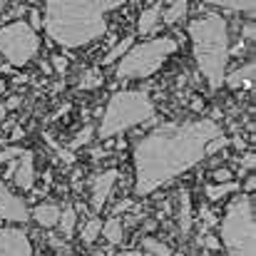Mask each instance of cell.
<instances>
[{"label":"cell","mask_w":256,"mask_h":256,"mask_svg":"<svg viewBox=\"0 0 256 256\" xmlns=\"http://www.w3.org/2000/svg\"><path fill=\"white\" fill-rule=\"evenodd\" d=\"M224 134L214 120L162 124L134 144V192L152 194L206 157V144Z\"/></svg>","instance_id":"1"},{"label":"cell","mask_w":256,"mask_h":256,"mask_svg":"<svg viewBox=\"0 0 256 256\" xmlns=\"http://www.w3.org/2000/svg\"><path fill=\"white\" fill-rule=\"evenodd\" d=\"M122 8L120 0H87V2H45L42 5V28L52 42L62 48H82L102 38L107 30V12Z\"/></svg>","instance_id":"2"},{"label":"cell","mask_w":256,"mask_h":256,"mask_svg":"<svg viewBox=\"0 0 256 256\" xmlns=\"http://www.w3.org/2000/svg\"><path fill=\"white\" fill-rule=\"evenodd\" d=\"M189 38L194 45V60L212 90H219L226 78L229 62V28L219 12L194 18L189 22Z\"/></svg>","instance_id":"3"},{"label":"cell","mask_w":256,"mask_h":256,"mask_svg":"<svg viewBox=\"0 0 256 256\" xmlns=\"http://www.w3.org/2000/svg\"><path fill=\"white\" fill-rule=\"evenodd\" d=\"M154 117V104L147 92H114L104 107V114L100 120V140H110L122 134L130 127H137Z\"/></svg>","instance_id":"4"},{"label":"cell","mask_w":256,"mask_h":256,"mask_svg":"<svg viewBox=\"0 0 256 256\" xmlns=\"http://www.w3.org/2000/svg\"><path fill=\"white\" fill-rule=\"evenodd\" d=\"M222 244L229 256H256L254 199L239 196L222 219Z\"/></svg>","instance_id":"5"},{"label":"cell","mask_w":256,"mask_h":256,"mask_svg":"<svg viewBox=\"0 0 256 256\" xmlns=\"http://www.w3.org/2000/svg\"><path fill=\"white\" fill-rule=\"evenodd\" d=\"M179 42L174 38H154L140 45H132V50L124 52V58H120L117 62V78L120 80H142L154 75L167 58L176 52Z\"/></svg>","instance_id":"6"},{"label":"cell","mask_w":256,"mask_h":256,"mask_svg":"<svg viewBox=\"0 0 256 256\" xmlns=\"http://www.w3.org/2000/svg\"><path fill=\"white\" fill-rule=\"evenodd\" d=\"M40 50V35L30 28V22H10L0 28V55L12 68H25Z\"/></svg>","instance_id":"7"},{"label":"cell","mask_w":256,"mask_h":256,"mask_svg":"<svg viewBox=\"0 0 256 256\" xmlns=\"http://www.w3.org/2000/svg\"><path fill=\"white\" fill-rule=\"evenodd\" d=\"M0 216L5 222H18V224L30 219V212H28L25 202L18 194H12L2 182H0Z\"/></svg>","instance_id":"8"},{"label":"cell","mask_w":256,"mask_h":256,"mask_svg":"<svg viewBox=\"0 0 256 256\" xmlns=\"http://www.w3.org/2000/svg\"><path fill=\"white\" fill-rule=\"evenodd\" d=\"M0 256H32L28 234L20 229H0Z\"/></svg>","instance_id":"9"},{"label":"cell","mask_w":256,"mask_h":256,"mask_svg":"<svg viewBox=\"0 0 256 256\" xmlns=\"http://www.w3.org/2000/svg\"><path fill=\"white\" fill-rule=\"evenodd\" d=\"M8 174L15 179V184L22 192H30L32 184H35V157H32V152L22 150V154L18 160H12V167H10Z\"/></svg>","instance_id":"10"},{"label":"cell","mask_w":256,"mask_h":256,"mask_svg":"<svg viewBox=\"0 0 256 256\" xmlns=\"http://www.w3.org/2000/svg\"><path fill=\"white\" fill-rule=\"evenodd\" d=\"M114 182H117V172L114 170L102 172V174L92 182V209H94V212L104 209V202H107V196L112 194Z\"/></svg>","instance_id":"11"},{"label":"cell","mask_w":256,"mask_h":256,"mask_svg":"<svg viewBox=\"0 0 256 256\" xmlns=\"http://www.w3.org/2000/svg\"><path fill=\"white\" fill-rule=\"evenodd\" d=\"M60 212H62L60 204H55V202H42V204H38V206L32 209V219H35L40 226L52 229V226H58Z\"/></svg>","instance_id":"12"},{"label":"cell","mask_w":256,"mask_h":256,"mask_svg":"<svg viewBox=\"0 0 256 256\" xmlns=\"http://www.w3.org/2000/svg\"><path fill=\"white\" fill-rule=\"evenodd\" d=\"M254 75H256V65L254 62H246V65H242L239 70H234L232 75H226L224 78V82L229 87H254Z\"/></svg>","instance_id":"13"},{"label":"cell","mask_w":256,"mask_h":256,"mask_svg":"<svg viewBox=\"0 0 256 256\" xmlns=\"http://www.w3.org/2000/svg\"><path fill=\"white\" fill-rule=\"evenodd\" d=\"M160 18H162V2H154V5L144 8V10H142V15H140V22H137L140 32H142V35L154 32V30H157V25H160Z\"/></svg>","instance_id":"14"},{"label":"cell","mask_w":256,"mask_h":256,"mask_svg":"<svg viewBox=\"0 0 256 256\" xmlns=\"http://www.w3.org/2000/svg\"><path fill=\"white\" fill-rule=\"evenodd\" d=\"M100 234H104V239H107L110 244H120L122 236H124V232H122V219H120V216H110V219L102 224V232H100Z\"/></svg>","instance_id":"15"},{"label":"cell","mask_w":256,"mask_h":256,"mask_svg":"<svg viewBox=\"0 0 256 256\" xmlns=\"http://www.w3.org/2000/svg\"><path fill=\"white\" fill-rule=\"evenodd\" d=\"M58 226H60V232L70 239V236L75 234V226H78V212H75L72 206L62 209V212H60V219H58Z\"/></svg>","instance_id":"16"},{"label":"cell","mask_w":256,"mask_h":256,"mask_svg":"<svg viewBox=\"0 0 256 256\" xmlns=\"http://www.w3.org/2000/svg\"><path fill=\"white\" fill-rule=\"evenodd\" d=\"M186 10H189V2L176 0V2L167 5V10L162 12V18H164V22H167V25H174V22H179V20L186 15Z\"/></svg>","instance_id":"17"},{"label":"cell","mask_w":256,"mask_h":256,"mask_svg":"<svg viewBox=\"0 0 256 256\" xmlns=\"http://www.w3.org/2000/svg\"><path fill=\"white\" fill-rule=\"evenodd\" d=\"M182 199V209H179V226H182V234H189L192 229V204H189V192H182L179 194Z\"/></svg>","instance_id":"18"},{"label":"cell","mask_w":256,"mask_h":256,"mask_svg":"<svg viewBox=\"0 0 256 256\" xmlns=\"http://www.w3.org/2000/svg\"><path fill=\"white\" fill-rule=\"evenodd\" d=\"M234 189H239V184L232 179V182H224V184H214V186H206V196L212 199V202H219V199H224L226 194H232Z\"/></svg>","instance_id":"19"},{"label":"cell","mask_w":256,"mask_h":256,"mask_svg":"<svg viewBox=\"0 0 256 256\" xmlns=\"http://www.w3.org/2000/svg\"><path fill=\"white\" fill-rule=\"evenodd\" d=\"M100 232H102V222H100L97 216L87 219L85 229H82V242H85L87 246H90V244H94V239L100 236Z\"/></svg>","instance_id":"20"},{"label":"cell","mask_w":256,"mask_h":256,"mask_svg":"<svg viewBox=\"0 0 256 256\" xmlns=\"http://www.w3.org/2000/svg\"><path fill=\"white\" fill-rule=\"evenodd\" d=\"M102 85V75H100V70L97 68H92V70H85V75L80 78V82L78 87L80 90H94V87Z\"/></svg>","instance_id":"21"},{"label":"cell","mask_w":256,"mask_h":256,"mask_svg":"<svg viewBox=\"0 0 256 256\" xmlns=\"http://www.w3.org/2000/svg\"><path fill=\"white\" fill-rule=\"evenodd\" d=\"M142 246H144V252L152 256H172V249L167 244H162V242H157V239H144L142 242Z\"/></svg>","instance_id":"22"},{"label":"cell","mask_w":256,"mask_h":256,"mask_svg":"<svg viewBox=\"0 0 256 256\" xmlns=\"http://www.w3.org/2000/svg\"><path fill=\"white\" fill-rule=\"evenodd\" d=\"M130 48H132V38H124V40H122V42H120L114 50H110V52H107V58H104V65H112L114 60L124 58V52H127Z\"/></svg>","instance_id":"23"},{"label":"cell","mask_w":256,"mask_h":256,"mask_svg":"<svg viewBox=\"0 0 256 256\" xmlns=\"http://www.w3.org/2000/svg\"><path fill=\"white\" fill-rule=\"evenodd\" d=\"M214 5H219V8H224V10H236V12H254V0H244V2H229V0H219V2H214Z\"/></svg>","instance_id":"24"},{"label":"cell","mask_w":256,"mask_h":256,"mask_svg":"<svg viewBox=\"0 0 256 256\" xmlns=\"http://www.w3.org/2000/svg\"><path fill=\"white\" fill-rule=\"evenodd\" d=\"M226 144H229V137H226V134H219V137H214V140L206 144V157H209V154H216V152H222Z\"/></svg>","instance_id":"25"},{"label":"cell","mask_w":256,"mask_h":256,"mask_svg":"<svg viewBox=\"0 0 256 256\" xmlns=\"http://www.w3.org/2000/svg\"><path fill=\"white\" fill-rule=\"evenodd\" d=\"M22 154V147H8L0 152V162H10V160H18Z\"/></svg>","instance_id":"26"},{"label":"cell","mask_w":256,"mask_h":256,"mask_svg":"<svg viewBox=\"0 0 256 256\" xmlns=\"http://www.w3.org/2000/svg\"><path fill=\"white\" fill-rule=\"evenodd\" d=\"M90 137H92V127H85V130H82V132L72 140V150H75V147H80V144H85Z\"/></svg>","instance_id":"27"},{"label":"cell","mask_w":256,"mask_h":256,"mask_svg":"<svg viewBox=\"0 0 256 256\" xmlns=\"http://www.w3.org/2000/svg\"><path fill=\"white\" fill-rule=\"evenodd\" d=\"M212 176L216 179V184H224V182H232V170H226V167H224V170H216V172H214V174H212Z\"/></svg>","instance_id":"28"},{"label":"cell","mask_w":256,"mask_h":256,"mask_svg":"<svg viewBox=\"0 0 256 256\" xmlns=\"http://www.w3.org/2000/svg\"><path fill=\"white\" fill-rule=\"evenodd\" d=\"M52 68H55L58 72H65V70H68V58H62V55H55V58H52Z\"/></svg>","instance_id":"29"},{"label":"cell","mask_w":256,"mask_h":256,"mask_svg":"<svg viewBox=\"0 0 256 256\" xmlns=\"http://www.w3.org/2000/svg\"><path fill=\"white\" fill-rule=\"evenodd\" d=\"M254 164H256L254 152H246V154H244V160H242V167H244V170H254Z\"/></svg>","instance_id":"30"},{"label":"cell","mask_w":256,"mask_h":256,"mask_svg":"<svg viewBox=\"0 0 256 256\" xmlns=\"http://www.w3.org/2000/svg\"><path fill=\"white\" fill-rule=\"evenodd\" d=\"M20 104H22V97H18V94H15V97H10V100L2 104V107H5V110H18Z\"/></svg>","instance_id":"31"},{"label":"cell","mask_w":256,"mask_h":256,"mask_svg":"<svg viewBox=\"0 0 256 256\" xmlns=\"http://www.w3.org/2000/svg\"><path fill=\"white\" fill-rule=\"evenodd\" d=\"M130 206H132V204H130V202L124 199V202H120V204H117V206L112 209V214H110V216H117V214H122V212H127Z\"/></svg>","instance_id":"32"},{"label":"cell","mask_w":256,"mask_h":256,"mask_svg":"<svg viewBox=\"0 0 256 256\" xmlns=\"http://www.w3.org/2000/svg\"><path fill=\"white\" fill-rule=\"evenodd\" d=\"M204 246L212 249V252H216V249H219V242H216L214 236H206V239H204Z\"/></svg>","instance_id":"33"},{"label":"cell","mask_w":256,"mask_h":256,"mask_svg":"<svg viewBox=\"0 0 256 256\" xmlns=\"http://www.w3.org/2000/svg\"><path fill=\"white\" fill-rule=\"evenodd\" d=\"M254 184H256V179H254V174H252V176L244 182V189H246V192H254Z\"/></svg>","instance_id":"34"},{"label":"cell","mask_w":256,"mask_h":256,"mask_svg":"<svg viewBox=\"0 0 256 256\" xmlns=\"http://www.w3.org/2000/svg\"><path fill=\"white\" fill-rule=\"evenodd\" d=\"M202 219H204L206 224H209V222L214 224V214H209V209H202Z\"/></svg>","instance_id":"35"},{"label":"cell","mask_w":256,"mask_h":256,"mask_svg":"<svg viewBox=\"0 0 256 256\" xmlns=\"http://www.w3.org/2000/svg\"><path fill=\"white\" fill-rule=\"evenodd\" d=\"M244 38H246V40H254V25H246V30H244Z\"/></svg>","instance_id":"36"},{"label":"cell","mask_w":256,"mask_h":256,"mask_svg":"<svg viewBox=\"0 0 256 256\" xmlns=\"http://www.w3.org/2000/svg\"><path fill=\"white\" fill-rule=\"evenodd\" d=\"M5 114H8V110H5V107L0 104V124H2V120H5Z\"/></svg>","instance_id":"37"},{"label":"cell","mask_w":256,"mask_h":256,"mask_svg":"<svg viewBox=\"0 0 256 256\" xmlns=\"http://www.w3.org/2000/svg\"><path fill=\"white\" fill-rule=\"evenodd\" d=\"M117 256H142L140 252H122V254H117Z\"/></svg>","instance_id":"38"},{"label":"cell","mask_w":256,"mask_h":256,"mask_svg":"<svg viewBox=\"0 0 256 256\" xmlns=\"http://www.w3.org/2000/svg\"><path fill=\"white\" fill-rule=\"evenodd\" d=\"M5 92V80H0V94Z\"/></svg>","instance_id":"39"}]
</instances>
